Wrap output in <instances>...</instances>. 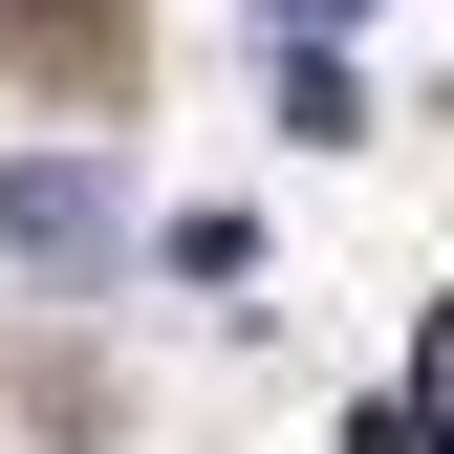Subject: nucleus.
I'll return each mask as SVG.
<instances>
[{"label":"nucleus","instance_id":"nucleus-1","mask_svg":"<svg viewBox=\"0 0 454 454\" xmlns=\"http://www.w3.org/2000/svg\"><path fill=\"white\" fill-rule=\"evenodd\" d=\"M108 260H130L108 152H0V281H108Z\"/></svg>","mask_w":454,"mask_h":454},{"label":"nucleus","instance_id":"nucleus-2","mask_svg":"<svg viewBox=\"0 0 454 454\" xmlns=\"http://www.w3.org/2000/svg\"><path fill=\"white\" fill-rule=\"evenodd\" d=\"M281 130H303V152H347V130H368V66H347L325 22H303V66H281Z\"/></svg>","mask_w":454,"mask_h":454},{"label":"nucleus","instance_id":"nucleus-3","mask_svg":"<svg viewBox=\"0 0 454 454\" xmlns=\"http://www.w3.org/2000/svg\"><path fill=\"white\" fill-rule=\"evenodd\" d=\"M411 368H433V411H454V303H433V347H411Z\"/></svg>","mask_w":454,"mask_h":454},{"label":"nucleus","instance_id":"nucleus-4","mask_svg":"<svg viewBox=\"0 0 454 454\" xmlns=\"http://www.w3.org/2000/svg\"><path fill=\"white\" fill-rule=\"evenodd\" d=\"M260 22H368V0H260Z\"/></svg>","mask_w":454,"mask_h":454}]
</instances>
